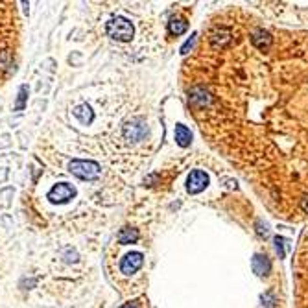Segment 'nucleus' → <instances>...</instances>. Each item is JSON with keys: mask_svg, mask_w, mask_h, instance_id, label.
<instances>
[{"mask_svg": "<svg viewBox=\"0 0 308 308\" xmlns=\"http://www.w3.org/2000/svg\"><path fill=\"white\" fill-rule=\"evenodd\" d=\"M26 98H28V87L22 85V87L19 89V100L17 103H15V109H17V111H22V109H24Z\"/></svg>", "mask_w": 308, "mask_h": 308, "instance_id": "15", "label": "nucleus"}, {"mask_svg": "<svg viewBox=\"0 0 308 308\" xmlns=\"http://www.w3.org/2000/svg\"><path fill=\"white\" fill-rule=\"evenodd\" d=\"M301 207H303V210H305V212H308V194L305 196V198H303V201H301Z\"/></svg>", "mask_w": 308, "mask_h": 308, "instance_id": "19", "label": "nucleus"}, {"mask_svg": "<svg viewBox=\"0 0 308 308\" xmlns=\"http://www.w3.org/2000/svg\"><path fill=\"white\" fill-rule=\"evenodd\" d=\"M175 142L181 146V148H186V146H190V142H192V133H190V129L188 127H185V125H175Z\"/></svg>", "mask_w": 308, "mask_h": 308, "instance_id": "11", "label": "nucleus"}, {"mask_svg": "<svg viewBox=\"0 0 308 308\" xmlns=\"http://www.w3.org/2000/svg\"><path fill=\"white\" fill-rule=\"evenodd\" d=\"M208 185V175L203 170H194L190 172L188 179H186V190L190 194H200L201 190H205V186Z\"/></svg>", "mask_w": 308, "mask_h": 308, "instance_id": "5", "label": "nucleus"}, {"mask_svg": "<svg viewBox=\"0 0 308 308\" xmlns=\"http://www.w3.org/2000/svg\"><path fill=\"white\" fill-rule=\"evenodd\" d=\"M194 41H196V37L192 35L190 41H186V42L183 44V48H181V54H186V52H188V48H192V44H194Z\"/></svg>", "mask_w": 308, "mask_h": 308, "instance_id": "17", "label": "nucleus"}, {"mask_svg": "<svg viewBox=\"0 0 308 308\" xmlns=\"http://www.w3.org/2000/svg\"><path fill=\"white\" fill-rule=\"evenodd\" d=\"M142 262H144L142 253H139V251L127 253V255L120 260V271L125 273V275H131V273H135V271H139V269H141Z\"/></svg>", "mask_w": 308, "mask_h": 308, "instance_id": "6", "label": "nucleus"}, {"mask_svg": "<svg viewBox=\"0 0 308 308\" xmlns=\"http://www.w3.org/2000/svg\"><path fill=\"white\" fill-rule=\"evenodd\" d=\"M186 28H188V24L185 22L183 19H172L170 22H168V32L172 35H181L186 32Z\"/></svg>", "mask_w": 308, "mask_h": 308, "instance_id": "14", "label": "nucleus"}, {"mask_svg": "<svg viewBox=\"0 0 308 308\" xmlns=\"http://www.w3.org/2000/svg\"><path fill=\"white\" fill-rule=\"evenodd\" d=\"M231 42V32L227 28H218L210 34V44L214 48H224Z\"/></svg>", "mask_w": 308, "mask_h": 308, "instance_id": "9", "label": "nucleus"}, {"mask_svg": "<svg viewBox=\"0 0 308 308\" xmlns=\"http://www.w3.org/2000/svg\"><path fill=\"white\" fill-rule=\"evenodd\" d=\"M251 42H253L257 48H260V50H266V48L271 46L273 37H271V34L266 32V30H255V32L251 34Z\"/></svg>", "mask_w": 308, "mask_h": 308, "instance_id": "8", "label": "nucleus"}, {"mask_svg": "<svg viewBox=\"0 0 308 308\" xmlns=\"http://www.w3.org/2000/svg\"><path fill=\"white\" fill-rule=\"evenodd\" d=\"M266 301V307L264 308H273V303H275V299H273V293H266L264 297H262V303Z\"/></svg>", "mask_w": 308, "mask_h": 308, "instance_id": "16", "label": "nucleus"}, {"mask_svg": "<svg viewBox=\"0 0 308 308\" xmlns=\"http://www.w3.org/2000/svg\"><path fill=\"white\" fill-rule=\"evenodd\" d=\"M139 240V231L137 229H129V227H125V229H122L120 231V234H118V242L120 244H135V242Z\"/></svg>", "mask_w": 308, "mask_h": 308, "instance_id": "13", "label": "nucleus"}, {"mask_svg": "<svg viewBox=\"0 0 308 308\" xmlns=\"http://www.w3.org/2000/svg\"><path fill=\"white\" fill-rule=\"evenodd\" d=\"M68 170L80 177V179H85V181H92L96 177H100L102 174V168L98 163L94 161H80V159H74L68 163Z\"/></svg>", "mask_w": 308, "mask_h": 308, "instance_id": "2", "label": "nucleus"}, {"mask_svg": "<svg viewBox=\"0 0 308 308\" xmlns=\"http://www.w3.org/2000/svg\"><path fill=\"white\" fill-rule=\"evenodd\" d=\"M271 269V262L266 255H255L253 257V271L258 275V277H264V275L269 273Z\"/></svg>", "mask_w": 308, "mask_h": 308, "instance_id": "10", "label": "nucleus"}, {"mask_svg": "<svg viewBox=\"0 0 308 308\" xmlns=\"http://www.w3.org/2000/svg\"><path fill=\"white\" fill-rule=\"evenodd\" d=\"M275 244H277V251H279V255L283 257V255H284V251H283V238H277V240H275Z\"/></svg>", "mask_w": 308, "mask_h": 308, "instance_id": "18", "label": "nucleus"}, {"mask_svg": "<svg viewBox=\"0 0 308 308\" xmlns=\"http://www.w3.org/2000/svg\"><path fill=\"white\" fill-rule=\"evenodd\" d=\"M124 137L127 139L129 142H139L142 141L146 133H148V125L144 122V118H131V120H127L124 124Z\"/></svg>", "mask_w": 308, "mask_h": 308, "instance_id": "3", "label": "nucleus"}, {"mask_svg": "<svg viewBox=\"0 0 308 308\" xmlns=\"http://www.w3.org/2000/svg\"><path fill=\"white\" fill-rule=\"evenodd\" d=\"M188 100H190L192 105H198V107H205L210 103V94L205 87H194L190 91V96H188Z\"/></svg>", "mask_w": 308, "mask_h": 308, "instance_id": "7", "label": "nucleus"}, {"mask_svg": "<svg viewBox=\"0 0 308 308\" xmlns=\"http://www.w3.org/2000/svg\"><path fill=\"white\" fill-rule=\"evenodd\" d=\"M120 308H139V307H137L135 303H125V305H122Z\"/></svg>", "mask_w": 308, "mask_h": 308, "instance_id": "20", "label": "nucleus"}, {"mask_svg": "<svg viewBox=\"0 0 308 308\" xmlns=\"http://www.w3.org/2000/svg\"><path fill=\"white\" fill-rule=\"evenodd\" d=\"M74 117L82 122V124H91L92 120H94V115H92L91 107L87 105V103H83V105H78V107L74 109Z\"/></svg>", "mask_w": 308, "mask_h": 308, "instance_id": "12", "label": "nucleus"}, {"mask_svg": "<svg viewBox=\"0 0 308 308\" xmlns=\"http://www.w3.org/2000/svg\"><path fill=\"white\" fill-rule=\"evenodd\" d=\"M105 32L111 39H115V41H122V42H127L133 39V24L127 21L125 17H113L109 21L107 24H105Z\"/></svg>", "mask_w": 308, "mask_h": 308, "instance_id": "1", "label": "nucleus"}, {"mask_svg": "<svg viewBox=\"0 0 308 308\" xmlns=\"http://www.w3.org/2000/svg\"><path fill=\"white\" fill-rule=\"evenodd\" d=\"M76 196V188L70 186L68 183H59L56 185L50 192H48V200L52 203H67Z\"/></svg>", "mask_w": 308, "mask_h": 308, "instance_id": "4", "label": "nucleus"}]
</instances>
